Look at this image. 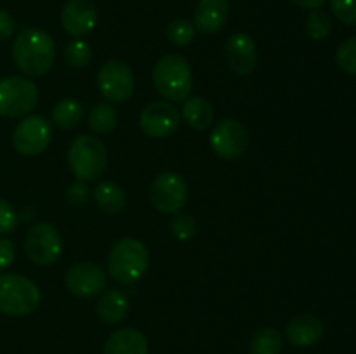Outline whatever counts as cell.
I'll list each match as a JSON object with an SVG mask.
<instances>
[{
  "label": "cell",
  "instance_id": "obj_1",
  "mask_svg": "<svg viewBox=\"0 0 356 354\" xmlns=\"http://www.w3.org/2000/svg\"><path fill=\"white\" fill-rule=\"evenodd\" d=\"M16 68L28 76H42L56 61V44L49 33L38 28H24L13 44Z\"/></svg>",
  "mask_w": 356,
  "mask_h": 354
},
{
  "label": "cell",
  "instance_id": "obj_2",
  "mask_svg": "<svg viewBox=\"0 0 356 354\" xmlns=\"http://www.w3.org/2000/svg\"><path fill=\"white\" fill-rule=\"evenodd\" d=\"M108 274L120 285H134L149 267V252L136 238H122L113 243L106 257Z\"/></svg>",
  "mask_w": 356,
  "mask_h": 354
},
{
  "label": "cell",
  "instance_id": "obj_3",
  "mask_svg": "<svg viewBox=\"0 0 356 354\" xmlns=\"http://www.w3.org/2000/svg\"><path fill=\"white\" fill-rule=\"evenodd\" d=\"M156 94L170 103L188 99L193 87L190 62L179 54H167L155 62L152 71Z\"/></svg>",
  "mask_w": 356,
  "mask_h": 354
},
{
  "label": "cell",
  "instance_id": "obj_4",
  "mask_svg": "<svg viewBox=\"0 0 356 354\" xmlns=\"http://www.w3.org/2000/svg\"><path fill=\"white\" fill-rule=\"evenodd\" d=\"M68 169L72 170L76 180L90 183L104 172L108 163V151L99 137L90 134H82L72 141L66 155Z\"/></svg>",
  "mask_w": 356,
  "mask_h": 354
},
{
  "label": "cell",
  "instance_id": "obj_5",
  "mask_svg": "<svg viewBox=\"0 0 356 354\" xmlns=\"http://www.w3.org/2000/svg\"><path fill=\"white\" fill-rule=\"evenodd\" d=\"M37 285L21 274H0V312L7 316H28L40 305Z\"/></svg>",
  "mask_w": 356,
  "mask_h": 354
},
{
  "label": "cell",
  "instance_id": "obj_6",
  "mask_svg": "<svg viewBox=\"0 0 356 354\" xmlns=\"http://www.w3.org/2000/svg\"><path fill=\"white\" fill-rule=\"evenodd\" d=\"M38 104V89L31 80L10 75L0 80V117H28Z\"/></svg>",
  "mask_w": 356,
  "mask_h": 354
},
{
  "label": "cell",
  "instance_id": "obj_7",
  "mask_svg": "<svg viewBox=\"0 0 356 354\" xmlns=\"http://www.w3.org/2000/svg\"><path fill=\"white\" fill-rule=\"evenodd\" d=\"M97 89L106 103H124L134 94V73L124 61L110 59L97 71Z\"/></svg>",
  "mask_w": 356,
  "mask_h": 354
},
{
  "label": "cell",
  "instance_id": "obj_8",
  "mask_svg": "<svg viewBox=\"0 0 356 354\" xmlns=\"http://www.w3.org/2000/svg\"><path fill=\"white\" fill-rule=\"evenodd\" d=\"M149 201L160 214H179L188 201V183L177 172H163L149 186Z\"/></svg>",
  "mask_w": 356,
  "mask_h": 354
},
{
  "label": "cell",
  "instance_id": "obj_9",
  "mask_svg": "<svg viewBox=\"0 0 356 354\" xmlns=\"http://www.w3.org/2000/svg\"><path fill=\"white\" fill-rule=\"evenodd\" d=\"M24 252L37 266H51L61 257V235L49 222H38L31 226L24 236Z\"/></svg>",
  "mask_w": 356,
  "mask_h": 354
},
{
  "label": "cell",
  "instance_id": "obj_10",
  "mask_svg": "<svg viewBox=\"0 0 356 354\" xmlns=\"http://www.w3.org/2000/svg\"><path fill=\"white\" fill-rule=\"evenodd\" d=\"M52 141L51 121L42 115H28L13 132V146L19 155L35 156L44 153Z\"/></svg>",
  "mask_w": 356,
  "mask_h": 354
},
{
  "label": "cell",
  "instance_id": "obj_11",
  "mask_svg": "<svg viewBox=\"0 0 356 354\" xmlns=\"http://www.w3.org/2000/svg\"><path fill=\"white\" fill-rule=\"evenodd\" d=\"M209 144L216 156L226 160V162H232V160L240 158L249 148V132H247L245 125L240 124L238 120L226 118V120L219 121L214 130L211 132Z\"/></svg>",
  "mask_w": 356,
  "mask_h": 354
},
{
  "label": "cell",
  "instance_id": "obj_12",
  "mask_svg": "<svg viewBox=\"0 0 356 354\" xmlns=\"http://www.w3.org/2000/svg\"><path fill=\"white\" fill-rule=\"evenodd\" d=\"M108 274L99 264L79 262L70 267L65 276V287L75 297L89 298L99 295L106 288Z\"/></svg>",
  "mask_w": 356,
  "mask_h": 354
},
{
  "label": "cell",
  "instance_id": "obj_13",
  "mask_svg": "<svg viewBox=\"0 0 356 354\" xmlns=\"http://www.w3.org/2000/svg\"><path fill=\"white\" fill-rule=\"evenodd\" d=\"M181 115L174 104L165 101H156L148 104L139 117V127L148 137L163 139L177 130Z\"/></svg>",
  "mask_w": 356,
  "mask_h": 354
},
{
  "label": "cell",
  "instance_id": "obj_14",
  "mask_svg": "<svg viewBox=\"0 0 356 354\" xmlns=\"http://www.w3.org/2000/svg\"><path fill=\"white\" fill-rule=\"evenodd\" d=\"M226 61L229 69L240 76H247L256 69L259 56L254 38L247 33H235L226 40Z\"/></svg>",
  "mask_w": 356,
  "mask_h": 354
},
{
  "label": "cell",
  "instance_id": "obj_15",
  "mask_svg": "<svg viewBox=\"0 0 356 354\" xmlns=\"http://www.w3.org/2000/svg\"><path fill=\"white\" fill-rule=\"evenodd\" d=\"M97 10L90 0H68L61 10V26L68 35L82 38L94 30Z\"/></svg>",
  "mask_w": 356,
  "mask_h": 354
},
{
  "label": "cell",
  "instance_id": "obj_16",
  "mask_svg": "<svg viewBox=\"0 0 356 354\" xmlns=\"http://www.w3.org/2000/svg\"><path fill=\"white\" fill-rule=\"evenodd\" d=\"M229 17L228 0H198L193 12V26L202 35H216Z\"/></svg>",
  "mask_w": 356,
  "mask_h": 354
},
{
  "label": "cell",
  "instance_id": "obj_17",
  "mask_svg": "<svg viewBox=\"0 0 356 354\" xmlns=\"http://www.w3.org/2000/svg\"><path fill=\"white\" fill-rule=\"evenodd\" d=\"M285 335L292 346L312 347L323 337V323L313 314H299L289 321Z\"/></svg>",
  "mask_w": 356,
  "mask_h": 354
},
{
  "label": "cell",
  "instance_id": "obj_18",
  "mask_svg": "<svg viewBox=\"0 0 356 354\" xmlns=\"http://www.w3.org/2000/svg\"><path fill=\"white\" fill-rule=\"evenodd\" d=\"M129 312V298L127 295L117 288H108L101 292V297L97 298L96 314L97 318L108 325H117L124 321Z\"/></svg>",
  "mask_w": 356,
  "mask_h": 354
},
{
  "label": "cell",
  "instance_id": "obj_19",
  "mask_svg": "<svg viewBox=\"0 0 356 354\" xmlns=\"http://www.w3.org/2000/svg\"><path fill=\"white\" fill-rule=\"evenodd\" d=\"M103 354H148V342L139 330L122 328L108 337Z\"/></svg>",
  "mask_w": 356,
  "mask_h": 354
},
{
  "label": "cell",
  "instance_id": "obj_20",
  "mask_svg": "<svg viewBox=\"0 0 356 354\" xmlns=\"http://www.w3.org/2000/svg\"><path fill=\"white\" fill-rule=\"evenodd\" d=\"M94 201L104 214L115 215L125 208L127 194L118 184L111 183V180H103L94 187Z\"/></svg>",
  "mask_w": 356,
  "mask_h": 354
},
{
  "label": "cell",
  "instance_id": "obj_21",
  "mask_svg": "<svg viewBox=\"0 0 356 354\" xmlns=\"http://www.w3.org/2000/svg\"><path fill=\"white\" fill-rule=\"evenodd\" d=\"M183 118L193 130H205L214 121V108L204 97H191L184 103Z\"/></svg>",
  "mask_w": 356,
  "mask_h": 354
},
{
  "label": "cell",
  "instance_id": "obj_22",
  "mask_svg": "<svg viewBox=\"0 0 356 354\" xmlns=\"http://www.w3.org/2000/svg\"><path fill=\"white\" fill-rule=\"evenodd\" d=\"M83 115V106L80 101L76 99H61L59 103H56V106L52 108L51 113V121L56 127L63 128H73L79 125V121L82 120Z\"/></svg>",
  "mask_w": 356,
  "mask_h": 354
},
{
  "label": "cell",
  "instance_id": "obj_23",
  "mask_svg": "<svg viewBox=\"0 0 356 354\" xmlns=\"http://www.w3.org/2000/svg\"><path fill=\"white\" fill-rule=\"evenodd\" d=\"M284 349V337L271 326L257 330L249 344L250 354H280Z\"/></svg>",
  "mask_w": 356,
  "mask_h": 354
},
{
  "label": "cell",
  "instance_id": "obj_24",
  "mask_svg": "<svg viewBox=\"0 0 356 354\" xmlns=\"http://www.w3.org/2000/svg\"><path fill=\"white\" fill-rule=\"evenodd\" d=\"M118 121V111L113 104L101 103L96 104L89 111V127L96 134H108L115 128Z\"/></svg>",
  "mask_w": 356,
  "mask_h": 354
},
{
  "label": "cell",
  "instance_id": "obj_25",
  "mask_svg": "<svg viewBox=\"0 0 356 354\" xmlns=\"http://www.w3.org/2000/svg\"><path fill=\"white\" fill-rule=\"evenodd\" d=\"M305 30L313 40H325L332 31V21L325 10L315 9L308 14L305 21Z\"/></svg>",
  "mask_w": 356,
  "mask_h": 354
},
{
  "label": "cell",
  "instance_id": "obj_26",
  "mask_svg": "<svg viewBox=\"0 0 356 354\" xmlns=\"http://www.w3.org/2000/svg\"><path fill=\"white\" fill-rule=\"evenodd\" d=\"M65 59L72 68H86L92 61V47L89 42L75 38L65 45Z\"/></svg>",
  "mask_w": 356,
  "mask_h": 354
},
{
  "label": "cell",
  "instance_id": "obj_27",
  "mask_svg": "<svg viewBox=\"0 0 356 354\" xmlns=\"http://www.w3.org/2000/svg\"><path fill=\"white\" fill-rule=\"evenodd\" d=\"M195 37V26L188 19H174L167 26V38L176 47H184Z\"/></svg>",
  "mask_w": 356,
  "mask_h": 354
},
{
  "label": "cell",
  "instance_id": "obj_28",
  "mask_svg": "<svg viewBox=\"0 0 356 354\" xmlns=\"http://www.w3.org/2000/svg\"><path fill=\"white\" fill-rule=\"evenodd\" d=\"M336 62L341 71L356 75V37L341 42L336 51Z\"/></svg>",
  "mask_w": 356,
  "mask_h": 354
},
{
  "label": "cell",
  "instance_id": "obj_29",
  "mask_svg": "<svg viewBox=\"0 0 356 354\" xmlns=\"http://www.w3.org/2000/svg\"><path fill=\"white\" fill-rule=\"evenodd\" d=\"M170 233L179 242H188L197 235V221L190 214H174L170 219Z\"/></svg>",
  "mask_w": 356,
  "mask_h": 354
},
{
  "label": "cell",
  "instance_id": "obj_30",
  "mask_svg": "<svg viewBox=\"0 0 356 354\" xmlns=\"http://www.w3.org/2000/svg\"><path fill=\"white\" fill-rule=\"evenodd\" d=\"M330 10L344 24H356V0H330Z\"/></svg>",
  "mask_w": 356,
  "mask_h": 354
},
{
  "label": "cell",
  "instance_id": "obj_31",
  "mask_svg": "<svg viewBox=\"0 0 356 354\" xmlns=\"http://www.w3.org/2000/svg\"><path fill=\"white\" fill-rule=\"evenodd\" d=\"M17 226V214L9 201L0 198V236L13 233Z\"/></svg>",
  "mask_w": 356,
  "mask_h": 354
},
{
  "label": "cell",
  "instance_id": "obj_32",
  "mask_svg": "<svg viewBox=\"0 0 356 354\" xmlns=\"http://www.w3.org/2000/svg\"><path fill=\"white\" fill-rule=\"evenodd\" d=\"M65 196L70 205H73V207H82L89 200V187H87V184L83 180H75V183H72L68 186Z\"/></svg>",
  "mask_w": 356,
  "mask_h": 354
},
{
  "label": "cell",
  "instance_id": "obj_33",
  "mask_svg": "<svg viewBox=\"0 0 356 354\" xmlns=\"http://www.w3.org/2000/svg\"><path fill=\"white\" fill-rule=\"evenodd\" d=\"M16 259V246L9 238H0V273L13 266Z\"/></svg>",
  "mask_w": 356,
  "mask_h": 354
},
{
  "label": "cell",
  "instance_id": "obj_34",
  "mask_svg": "<svg viewBox=\"0 0 356 354\" xmlns=\"http://www.w3.org/2000/svg\"><path fill=\"white\" fill-rule=\"evenodd\" d=\"M16 30V23H14V17L10 16L7 10L0 9V42L7 40L14 35Z\"/></svg>",
  "mask_w": 356,
  "mask_h": 354
},
{
  "label": "cell",
  "instance_id": "obj_35",
  "mask_svg": "<svg viewBox=\"0 0 356 354\" xmlns=\"http://www.w3.org/2000/svg\"><path fill=\"white\" fill-rule=\"evenodd\" d=\"M291 2L296 3L298 7H302V9L315 10V9H320L327 0H291Z\"/></svg>",
  "mask_w": 356,
  "mask_h": 354
}]
</instances>
